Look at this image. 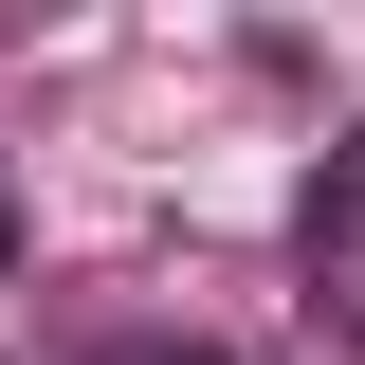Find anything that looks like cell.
Listing matches in <instances>:
<instances>
[{
    "instance_id": "3957f363",
    "label": "cell",
    "mask_w": 365,
    "mask_h": 365,
    "mask_svg": "<svg viewBox=\"0 0 365 365\" xmlns=\"http://www.w3.org/2000/svg\"><path fill=\"white\" fill-rule=\"evenodd\" d=\"M0 274H19V182H0Z\"/></svg>"
},
{
    "instance_id": "6da1fadb",
    "label": "cell",
    "mask_w": 365,
    "mask_h": 365,
    "mask_svg": "<svg viewBox=\"0 0 365 365\" xmlns=\"http://www.w3.org/2000/svg\"><path fill=\"white\" fill-rule=\"evenodd\" d=\"M329 237H365V128H347V165H311V256Z\"/></svg>"
},
{
    "instance_id": "7a4b0ae2",
    "label": "cell",
    "mask_w": 365,
    "mask_h": 365,
    "mask_svg": "<svg viewBox=\"0 0 365 365\" xmlns=\"http://www.w3.org/2000/svg\"><path fill=\"white\" fill-rule=\"evenodd\" d=\"M91 365H237V347H182V329H110Z\"/></svg>"
}]
</instances>
